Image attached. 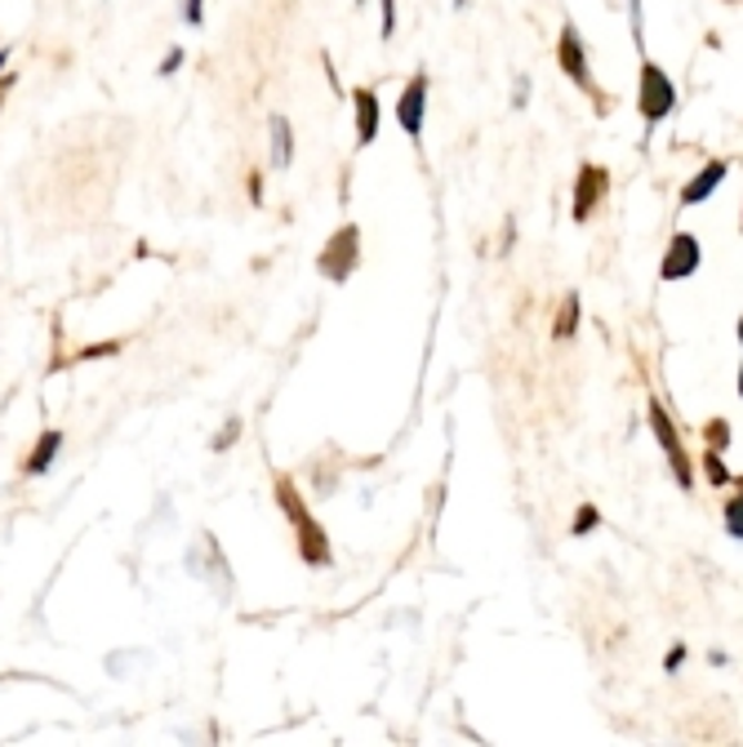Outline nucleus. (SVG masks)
Masks as SVG:
<instances>
[{"mask_svg": "<svg viewBox=\"0 0 743 747\" xmlns=\"http://www.w3.org/2000/svg\"><path fill=\"white\" fill-rule=\"evenodd\" d=\"M276 503H281V512H285V516L294 521V530H298L303 561H307V565H329V543H325V530L307 516V508H303L298 490H294L285 477H276Z\"/></svg>", "mask_w": 743, "mask_h": 747, "instance_id": "1", "label": "nucleus"}, {"mask_svg": "<svg viewBox=\"0 0 743 747\" xmlns=\"http://www.w3.org/2000/svg\"><path fill=\"white\" fill-rule=\"evenodd\" d=\"M637 108L645 116V125H659L672 108H676V85L668 81V72L659 63H641V94H637Z\"/></svg>", "mask_w": 743, "mask_h": 747, "instance_id": "2", "label": "nucleus"}, {"mask_svg": "<svg viewBox=\"0 0 743 747\" xmlns=\"http://www.w3.org/2000/svg\"><path fill=\"white\" fill-rule=\"evenodd\" d=\"M356 258H360V232L347 223V227H338V232L329 236V245H325V254H320L316 267H320L329 280H347L352 267H356Z\"/></svg>", "mask_w": 743, "mask_h": 747, "instance_id": "3", "label": "nucleus"}, {"mask_svg": "<svg viewBox=\"0 0 743 747\" xmlns=\"http://www.w3.org/2000/svg\"><path fill=\"white\" fill-rule=\"evenodd\" d=\"M557 63H561V72H566L579 90H588V94H592V68H588L583 37H579V28H574V23H566V28H561V41H557Z\"/></svg>", "mask_w": 743, "mask_h": 747, "instance_id": "4", "label": "nucleus"}, {"mask_svg": "<svg viewBox=\"0 0 743 747\" xmlns=\"http://www.w3.org/2000/svg\"><path fill=\"white\" fill-rule=\"evenodd\" d=\"M424 116H428V72H419V76L406 85V94L397 99V121H401V130L410 134V143L424 139Z\"/></svg>", "mask_w": 743, "mask_h": 747, "instance_id": "5", "label": "nucleus"}, {"mask_svg": "<svg viewBox=\"0 0 743 747\" xmlns=\"http://www.w3.org/2000/svg\"><path fill=\"white\" fill-rule=\"evenodd\" d=\"M610 174L601 165H579V183H574V223H588L592 209L605 201Z\"/></svg>", "mask_w": 743, "mask_h": 747, "instance_id": "6", "label": "nucleus"}, {"mask_svg": "<svg viewBox=\"0 0 743 747\" xmlns=\"http://www.w3.org/2000/svg\"><path fill=\"white\" fill-rule=\"evenodd\" d=\"M699 241L690 236V232H676L672 241H668V254H663V267H659V276L663 280H685V276H694L699 272Z\"/></svg>", "mask_w": 743, "mask_h": 747, "instance_id": "7", "label": "nucleus"}, {"mask_svg": "<svg viewBox=\"0 0 743 747\" xmlns=\"http://www.w3.org/2000/svg\"><path fill=\"white\" fill-rule=\"evenodd\" d=\"M650 423H654V437H659V446H663V454H668V463H672L676 485H690V463H685V450H681V441H676V432H672V423H668V415H663V406H659V401H650Z\"/></svg>", "mask_w": 743, "mask_h": 747, "instance_id": "8", "label": "nucleus"}, {"mask_svg": "<svg viewBox=\"0 0 743 747\" xmlns=\"http://www.w3.org/2000/svg\"><path fill=\"white\" fill-rule=\"evenodd\" d=\"M352 108H356V147H369L379 139V94L375 90H356Z\"/></svg>", "mask_w": 743, "mask_h": 747, "instance_id": "9", "label": "nucleus"}, {"mask_svg": "<svg viewBox=\"0 0 743 747\" xmlns=\"http://www.w3.org/2000/svg\"><path fill=\"white\" fill-rule=\"evenodd\" d=\"M267 134H272V170H289L294 165V130L281 112L267 116Z\"/></svg>", "mask_w": 743, "mask_h": 747, "instance_id": "10", "label": "nucleus"}, {"mask_svg": "<svg viewBox=\"0 0 743 747\" xmlns=\"http://www.w3.org/2000/svg\"><path fill=\"white\" fill-rule=\"evenodd\" d=\"M725 170H730L725 161H708V165H703V170L694 174V183H690V187L681 192V205H699V201H708V196H712V192L721 187Z\"/></svg>", "mask_w": 743, "mask_h": 747, "instance_id": "11", "label": "nucleus"}, {"mask_svg": "<svg viewBox=\"0 0 743 747\" xmlns=\"http://www.w3.org/2000/svg\"><path fill=\"white\" fill-rule=\"evenodd\" d=\"M59 450H63V432H45V437H41V446L28 454L23 472H28V477H41V472H50V463L59 459Z\"/></svg>", "mask_w": 743, "mask_h": 747, "instance_id": "12", "label": "nucleus"}, {"mask_svg": "<svg viewBox=\"0 0 743 747\" xmlns=\"http://www.w3.org/2000/svg\"><path fill=\"white\" fill-rule=\"evenodd\" d=\"M574 329H579V294H570V298L561 303V316H557V329H552V334H557V338H570Z\"/></svg>", "mask_w": 743, "mask_h": 747, "instance_id": "13", "label": "nucleus"}, {"mask_svg": "<svg viewBox=\"0 0 743 747\" xmlns=\"http://www.w3.org/2000/svg\"><path fill=\"white\" fill-rule=\"evenodd\" d=\"M703 477H708L712 485H730V472H725V463H721V454H716V450H708V454H703Z\"/></svg>", "mask_w": 743, "mask_h": 747, "instance_id": "14", "label": "nucleus"}, {"mask_svg": "<svg viewBox=\"0 0 743 747\" xmlns=\"http://www.w3.org/2000/svg\"><path fill=\"white\" fill-rule=\"evenodd\" d=\"M725 530H730V539H739V543H743V494L725 503Z\"/></svg>", "mask_w": 743, "mask_h": 747, "instance_id": "15", "label": "nucleus"}, {"mask_svg": "<svg viewBox=\"0 0 743 747\" xmlns=\"http://www.w3.org/2000/svg\"><path fill=\"white\" fill-rule=\"evenodd\" d=\"M597 525H601V512H597V508H583V512H579V521H574V530H570V534H574V539H583V534H592V530H597Z\"/></svg>", "mask_w": 743, "mask_h": 747, "instance_id": "16", "label": "nucleus"}, {"mask_svg": "<svg viewBox=\"0 0 743 747\" xmlns=\"http://www.w3.org/2000/svg\"><path fill=\"white\" fill-rule=\"evenodd\" d=\"M379 6H384V41H393V32H397V0H379Z\"/></svg>", "mask_w": 743, "mask_h": 747, "instance_id": "17", "label": "nucleus"}, {"mask_svg": "<svg viewBox=\"0 0 743 747\" xmlns=\"http://www.w3.org/2000/svg\"><path fill=\"white\" fill-rule=\"evenodd\" d=\"M632 6V41H637V50H645V28H641V0H628Z\"/></svg>", "mask_w": 743, "mask_h": 747, "instance_id": "18", "label": "nucleus"}, {"mask_svg": "<svg viewBox=\"0 0 743 747\" xmlns=\"http://www.w3.org/2000/svg\"><path fill=\"white\" fill-rule=\"evenodd\" d=\"M183 14H187L192 28H201L205 23V0H183Z\"/></svg>", "mask_w": 743, "mask_h": 747, "instance_id": "19", "label": "nucleus"}, {"mask_svg": "<svg viewBox=\"0 0 743 747\" xmlns=\"http://www.w3.org/2000/svg\"><path fill=\"white\" fill-rule=\"evenodd\" d=\"M236 437H241V419H232V423H227V428H223V437H218V441H214V450H227V446H232V441H236Z\"/></svg>", "mask_w": 743, "mask_h": 747, "instance_id": "20", "label": "nucleus"}, {"mask_svg": "<svg viewBox=\"0 0 743 747\" xmlns=\"http://www.w3.org/2000/svg\"><path fill=\"white\" fill-rule=\"evenodd\" d=\"M708 441H716V450L730 441V428H725V419H716V423H708Z\"/></svg>", "mask_w": 743, "mask_h": 747, "instance_id": "21", "label": "nucleus"}, {"mask_svg": "<svg viewBox=\"0 0 743 747\" xmlns=\"http://www.w3.org/2000/svg\"><path fill=\"white\" fill-rule=\"evenodd\" d=\"M174 68H183V50H170V54L161 59V72H156V76H170Z\"/></svg>", "mask_w": 743, "mask_h": 747, "instance_id": "22", "label": "nucleus"}, {"mask_svg": "<svg viewBox=\"0 0 743 747\" xmlns=\"http://www.w3.org/2000/svg\"><path fill=\"white\" fill-rule=\"evenodd\" d=\"M681 663H685V645H676V649H668V654H663V672H676Z\"/></svg>", "mask_w": 743, "mask_h": 747, "instance_id": "23", "label": "nucleus"}, {"mask_svg": "<svg viewBox=\"0 0 743 747\" xmlns=\"http://www.w3.org/2000/svg\"><path fill=\"white\" fill-rule=\"evenodd\" d=\"M250 201L263 205V178H258V174H250Z\"/></svg>", "mask_w": 743, "mask_h": 747, "instance_id": "24", "label": "nucleus"}, {"mask_svg": "<svg viewBox=\"0 0 743 747\" xmlns=\"http://www.w3.org/2000/svg\"><path fill=\"white\" fill-rule=\"evenodd\" d=\"M739 397H743V369H739Z\"/></svg>", "mask_w": 743, "mask_h": 747, "instance_id": "25", "label": "nucleus"}, {"mask_svg": "<svg viewBox=\"0 0 743 747\" xmlns=\"http://www.w3.org/2000/svg\"><path fill=\"white\" fill-rule=\"evenodd\" d=\"M739 342H743V316H739Z\"/></svg>", "mask_w": 743, "mask_h": 747, "instance_id": "26", "label": "nucleus"}, {"mask_svg": "<svg viewBox=\"0 0 743 747\" xmlns=\"http://www.w3.org/2000/svg\"><path fill=\"white\" fill-rule=\"evenodd\" d=\"M455 6H459V10H464V6H468V0H455Z\"/></svg>", "mask_w": 743, "mask_h": 747, "instance_id": "27", "label": "nucleus"}, {"mask_svg": "<svg viewBox=\"0 0 743 747\" xmlns=\"http://www.w3.org/2000/svg\"><path fill=\"white\" fill-rule=\"evenodd\" d=\"M356 6H365V0H356Z\"/></svg>", "mask_w": 743, "mask_h": 747, "instance_id": "28", "label": "nucleus"}]
</instances>
